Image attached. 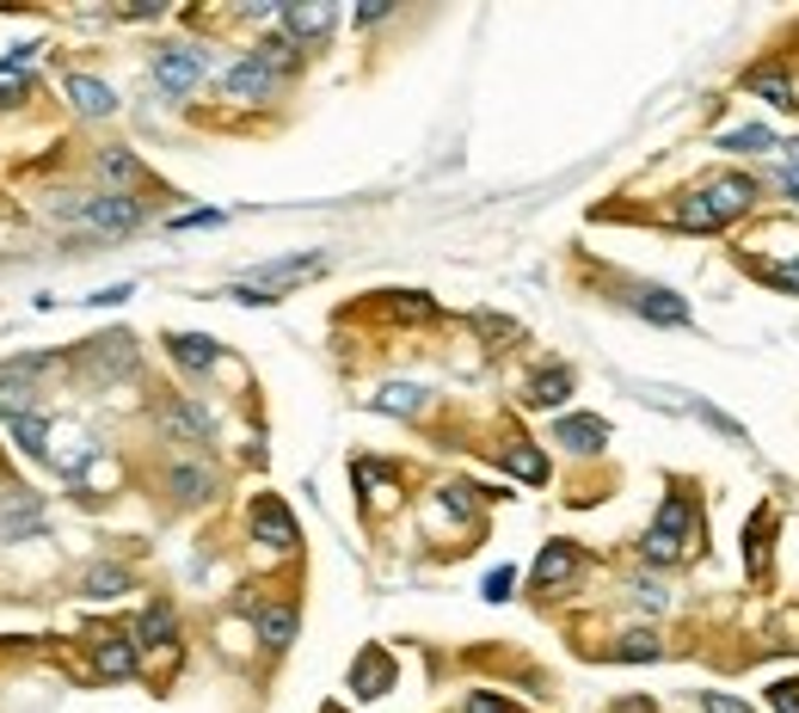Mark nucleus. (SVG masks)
I'll return each instance as SVG.
<instances>
[{
	"instance_id": "obj_1",
	"label": "nucleus",
	"mask_w": 799,
	"mask_h": 713,
	"mask_svg": "<svg viewBox=\"0 0 799 713\" xmlns=\"http://www.w3.org/2000/svg\"><path fill=\"white\" fill-rule=\"evenodd\" d=\"M751 197H756L751 179H714V185H701L695 197L676 203V228H689V234L726 228V222H732L738 210H751Z\"/></svg>"
},
{
	"instance_id": "obj_2",
	"label": "nucleus",
	"mask_w": 799,
	"mask_h": 713,
	"mask_svg": "<svg viewBox=\"0 0 799 713\" xmlns=\"http://www.w3.org/2000/svg\"><path fill=\"white\" fill-rule=\"evenodd\" d=\"M695 529V511H689V498H664L659 505V523L646 529V547L640 554L652 559V566H671L676 554H683V535Z\"/></svg>"
},
{
	"instance_id": "obj_3",
	"label": "nucleus",
	"mask_w": 799,
	"mask_h": 713,
	"mask_svg": "<svg viewBox=\"0 0 799 713\" xmlns=\"http://www.w3.org/2000/svg\"><path fill=\"white\" fill-rule=\"evenodd\" d=\"M62 216L68 222H87V228H99V234H129L141 222V203L136 197H80V203H62Z\"/></svg>"
},
{
	"instance_id": "obj_4",
	"label": "nucleus",
	"mask_w": 799,
	"mask_h": 713,
	"mask_svg": "<svg viewBox=\"0 0 799 713\" xmlns=\"http://www.w3.org/2000/svg\"><path fill=\"white\" fill-rule=\"evenodd\" d=\"M327 271V252H301V259H271V264H259L252 271V290H289V283H308V278H320Z\"/></svg>"
},
{
	"instance_id": "obj_5",
	"label": "nucleus",
	"mask_w": 799,
	"mask_h": 713,
	"mask_svg": "<svg viewBox=\"0 0 799 713\" xmlns=\"http://www.w3.org/2000/svg\"><path fill=\"white\" fill-rule=\"evenodd\" d=\"M87 370L105 382V375H124L136 370V339H124V332H105V339H87V356H80Z\"/></svg>"
},
{
	"instance_id": "obj_6",
	"label": "nucleus",
	"mask_w": 799,
	"mask_h": 713,
	"mask_svg": "<svg viewBox=\"0 0 799 713\" xmlns=\"http://www.w3.org/2000/svg\"><path fill=\"white\" fill-rule=\"evenodd\" d=\"M155 80L167 87L173 99H185L197 80H204V56L197 49H160V63H155Z\"/></svg>"
},
{
	"instance_id": "obj_7",
	"label": "nucleus",
	"mask_w": 799,
	"mask_h": 713,
	"mask_svg": "<svg viewBox=\"0 0 799 713\" xmlns=\"http://www.w3.org/2000/svg\"><path fill=\"white\" fill-rule=\"evenodd\" d=\"M160 431H167V437H179V443H209V437H216V419H209L204 406L173 400L167 412H160Z\"/></svg>"
},
{
	"instance_id": "obj_8",
	"label": "nucleus",
	"mask_w": 799,
	"mask_h": 713,
	"mask_svg": "<svg viewBox=\"0 0 799 713\" xmlns=\"http://www.w3.org/2000/svg\"><path fill=\"white\" fill-rule=\"evenodd\" d=\"M252 535L265 547H296V517L283 511V498H259L252 505Z\"/></svg>"
},
{
	"instance_id": "obj_9",
	"label": "nucleus",
	"mask_w": 799,
	"mask_h": 713,
	"mask_svg": "<svg viewBox=\"0 0 799 713\" xmlns=\"http://www.w3.org/2000/svg\"><path fill=\"white\" fill-rule=\"evenodd\" d=\"M221 87H228L235 99H271V93H277V75H271L259 56H247V63H235L228 75H221Z\"/></svg>"
},
{
	"instance_id": "obj_10",
	"label": "nucleus",
	"mask_w": 799,
	"mask_h": 713,
	"mask_svg": "<svg viewBox=\"0 0 799 713\" xmlns=\"http://www.w3.org/2000/svg\"><path fill=\"white\" fill-rule=\"evenodd\" d=\"M62 93L75 99L80 117H111V111H117V93H111L105 80H93V75H68V80H62Z\"/></svg>"
},
{
	"instance_id": "obj_11",
	"label": "nucleus",
	"mask_w": 799,
	"mask_h": 713,
	"mask_svg": "<svg viewBox=\"0 0 799 713\" xmlns=\"http://www.w3.org/2000/svg\"><path fill=\"white\" fill-rule=\"evenodd\" d=\"M167 351H173V363H179V370H191V375L216 370V356H221L209 332H173V339H167Z\"/></svg>"
},
{
	"instance_id": "obj_12",
	"label": "nucleus",
	"mask_w": 799,
	"mask_h": 713,
	"mask_svg": "<svg viewBox=\"0 0 799 713\" xmlns=\"http://www.w3.org/2000/svg\"><path fill=\"white\" fill-rule=\"evenodd\" d=\"M351 689H357L363 701L388 695V689H393V665H388V652H376V646L363 652V658H357V670H351Z\"/></svg>"
},
{
	"instance_id": "obj_13",
	"label": "nucleus",
	"mask_w": 799,
	"mask_h": 713,
	"mask_svg": "<svg viewBox=\"0 0 799 713\" xmlns=\"http://www.w3.org/2000/svg\"><path fill=\"white\" fill-rule=\"evenodd\" d=\"M579 573V547H566V542H548L541 547V559H535V590H553L566 585V578Z\"/></svg>"
},
{
	"instance_id": "obj_14",
	"label": "nucleus",
	"mask_w": 799,
	"mask_h": 713,
	"mask_svg": "<svg viewBox=\"0 0 799 713\" xmlns=\"http://www.w3.org/2000/svg\"><path fill=\"white\" fill-rule=\"evenodd\" d=\"M634 314H646V320H659V326H689V302L671 290H640L634 295Z\"/></svg>"
},
{
	"instance_id": "obj_15",
	"label": "nucleus",
	"mask_w": 799,
	"mask_h": 713,
	"mask_svg": "<svg viewBox=\"0 0 799 713\" xmlns=\"http://www.w3.org/2000/svg\"><path fill=\"white\" fill-rule=\"evenodd\" d=\"M566 443V450H579V455H596L603 443H609V425L591 419V412H579V419H560V431H553Z\"/></svg>"
},
{
	"instance_id": "obj_16",
	"label": "nucleus",
	"mask_w": 799,
	"mask_h": 713,
	"mask_svg": "<svg viewBox=\"0 0 799 713\" xmlns=\"http://www.w3.org/2000/svg\"><path fill=\"white\" fill-rule=\"evenodd\" d=\"M167 493H173L179 505H204V498L216 493V480H209V467H197V462H179L173 474H167Z\"/></svg>"
},
{
	"instance_id": "obj_17",
	"label": "nucleus",
	"mask_w": 799,
	"mask_h": 713,
	"mask_svg": "<svg viewBox=\"0 0 799 713\" xmlns=\"http://www.w3.org/2000/svg\"><path fill=\"white\" fill-rule=\"evenodd\" d=\"M566 394H572V370L548 363V370H535V375H529V388H523V400H529V406H560Z\"/></svg>"
},
{
	"instance_id": "obj_18",
	"label": "nucleus",
	"mask_w": 799,
	"mask_h": 713,
	"mask_svg": "<svg viewBox=\"0 0 799 713\" xmlns=\"http://www.w3.org/2000/svg\"><path fill=\"white\" fill-rule=\"evenodd\" d=\"M283 32L289 37H327L332 32V7L327 0H313V7H283Z\"/></svg>"
},
{
	"instance_id": "obj_19",
	"label": "nucleus",
	"mask_w": 799,
	"mask_h": 713,
	"mask_svg": "<svg viewBox=\"0 0 799 713\" xmlns=\"http://www.w3.org/2000/svg\"><path fill=\"white\" fill-rule=\"evenodd\" d=\"M99 670H105V677H129V670H136V640L105 634L99 640Z\"/></svg>"
},
{
	"instance_id": "obj_20",
	"label": "nucleus",
	"mask_w": 799,
	"mask_h": 713,
	"mask_svg": "<svg viewBox=\"0 0 799 713\" xmlns=\"http://www.w3.org/2000/svg\"><path fill=\"white\" fill-rule=\"evenodd\" d=\"M751 93L768 99V105H781V111L799 105V99H794V80H787L781 68H756V75H751Z\"/></svg>"
},
{
	"instance_id": "obj_21",
	"label": "nucleus",
	"mask_w": 799,
	"mask_h": 713,
	"mask_svg": "<svg viewBox=\"0 0 799 713\" xmlns=\"http://www.w3.org/2000/svg\"><path fill=\"white\" fill-rule=\"evenodd\" d=\"M259 634H265V646H289L296 640V609L289 603H271V609H259Z\"/></svg>"
},
{
	"instance_id": "obj_22",
	"label": "nucleus",
	"mask_w": 799,
	"mask_h": 713,
	"mask_svg": "<svg viewBox=\"0 0 799 713\" xmlns=\"http://www.w3.org/2000/svg\"><path fill=\"white\" fill-rule=\"evenodd\" d=\"M7 425H13V443L25 455H49V419L44 412H25V419H7Z\"/></svg>"
},
{
	"instance_id": "obj_23",
	"label": "nucleus",
	"mask_w": 799,
	"mask_h": 713,
	"mask_svg": "<svg viewBox=\"0 0 799 713\" xmlns=\"http://www.w3.org/2000/svg\"><path fill=\"white\" fill-rule=\"evenodd\" d=\"M167 640H173V609H167V603L141 609V621H136V646H167Z\"/></svg>"
},
{
	"instance_id": "obj_24",
	"label": "nucleus",
	"mask_w": 799,
	"mask_h": 713,
	"mask_svg": "<svg viewBox=\"0 0 799 713\" xmlns=\"http://www.w3.org/2000/svg\"><path fill=\"white\" fill-rule=\"evenodd\" d=\"M80 585H87V597H124L129 573H124V566H87V578H80Z\"/></svg>"
},
{
	"instance_id": "obj_25",
	"label": "nucleus",
	"mask_w": 799,
	"mask_h": 713,
	"mask_svg": "<svg viewBox=\"0 0 799 713\" xmlns=\"http://www.w3.org/2000/svg\"><path fill=\"white\" fill-rule=\"evenodd\" d=\"M720 148H732V155H763V148H775V136H768L763 124H744V129H726Z\"/></svg>"
},
{
	"instance_id": "obj_26",
	"label": "nucleus",
	"mask_w": 799,
	"mask_h": 713,
	"mask_svg": "<svg viewBox=\"0 0 799 713\" xmlns=\"http://www.w3.org/2000/svg\"><path fill=\"white\" fill-rule=\"evenodd\" d=\"M381 412H419L424 406V388H412V382H388V388L376 394Z\"/></svg>"
},
{
	"instance_id": "obj_27",
	"label": "nucleus",
	"mask_w": 799,
	"mask_h": 713,
	"mask_svg": "<svg viewBox=\"0 0 799 713\" xmlns=\"http://www.w3.org/2000/svg\"><path fill=\"white\" fill-rule=\"evenodd\" d=\"M99 172H105V179H117V185L141 179V167H136V155H129V148H105V155H99Z\"/></svg>"
},
{
	"instance_id": "obj_28",
	"label": "nucleus",
	"mask_w": 799,
	"mask_h": 713,
	"mask_svg": "<svg viewBox=\"0 0 799 713\" xmlns=\"http://www.w3.org/2000/svg\"><path fill=\"white\" fill-rule=\"evenodd\" d=\"M259 63H265L271 75H277V68H296V37H265V44H259Z\"/></svg>"
},
{
	"instance_id": "obj_29",
	"label": "nucleus",
	"mask_w": 799,
	"mask_h": 713,
	"mask_svg": "<svg viewBox=\"0 0 799 713\" xmlns=\"http://www.w3.org/2000/svg\"><path fill=\"white\" fill-rule=\"evenodd\" d=\"M511 474H517V480H548V455L541 450H511Z\"/></svg>"
},
{
	"instance_id": "obj_30",
	"label": "nucleus",
	"mask_w": 799,
	"mask_h": 713,
	"mask_svg": "<svg viewBox=\"0 0 799 713\" xmlns=\"http://www.w3.org/2000/svg\"><path fill=\"white\" fill-rule=\"evenodd\" d=\"M615 658H634V665H646V658H659V640L646 634V627H634V634L615 646Z\"/></svg>"
},
{
	"instance_id": "obj_31",
	"label": "nucleus",
	"mask_w": 799,
	"mask_h": 713,
	"mask_svg": "<svg viewBox=\"0 0 799 713\" xmlns=\"http://www.w3.org/2000/svg\"><path fill=\"white\" fill-rule=\"evenodd\" d=\"M511 585H517V573H511V566H499V573L487 578V603H504V597H511Z\"/></svg>"
},
{
	"instance_id": "obj_32",
	"label": "nucleus",
	"mask_w": 799,
	"mask_h": 713,
	"mask_svg": "<svg viewBox=\"0 0 799 713\" xmlns=\"http://www.w3.org/2000/svg\"><path fill=\"white\" fill-rule=\"evenodd\" d=\"M473 326H480L487 339H517V326H511V320H499V314H473Z\"/></svg>"
},
{
	"instance_id": "obj_33",
	"label": "nucleus",
	"mask_w": 799,
	"mask_h": 713,
	"mask_svg": "<svg viewBox=\"0 0 799 713\" xmlns=\"http://www.w3.org/2000/svg\"><path fill=\"white\" fill-rule=\"evenodd\" d=\"M768 283H781V290H799V259L794 264H763Z\"/></svg>"
},
{
	"instance_id": "obj_34",
	"label": "nucleus",
	"mask_w": 799,
	"mask_h": 713,
	"mask_svg": "<svg viewBox=\"0 0 799 713\" xmlns=\"http://www.w3.org/2000/svg\"><path fill=\"white\" fill-rule=\"evenodd\" d=\"M768 701H775V713H799V689H794V682H775Z\"/></svg>"
},
{
	"instance_id": "obj_35",
	"label": "nucleus",
	"mask_w": 799,
	"mask_h": 713,
	"mask_svg": "<svg viewBox=\"0 0 799 713\" xmlns=\"http://www.w3.org/2000/svg\"><path fill=\"white\" fill-rule=\"evenodd\" d=\"M701 708H707V713H751V708H744V701L720 695V689H707V695H701Z\"/></svg>"
},
{
	"instance_id": "obj_36",
	"label": "nucleus",
	"mask_w": 799,
	"mask_h": 713,
	"mask_svg": "<svg viewBox=\"0 0 799 713\" xmlns=\"http://www.w3.org/2000/svg\"><path fill=\"white\" fill-rule=\"evenodd\" d=\"M129 283H111V290H99V295H87V302H93V308H117V302H129Z\"/></svg>"
},
{
	"instance_id": "obj_37",
	"label": "nucleus",
	"mask_w": 799,
	"mask_h": 713,
	"mask_svg": "<svg viewBox=\"0 0 799 713\" xmlns=\"http://www.w3.org/2000/svg\"><path fill=\"white\" fill-rule=\"evenodd\" d=\"M461 713H511V708H504L499 695H487V689H473V695H468V708H461Z\"/></svg>"
},
{
	"instance_id": "obj_38",
	"label": "nucleus",
	"mask_w": 799,
	"mask_h": 713,
	"mask_svg": "<svg viewBox=\"0 0 799 713\" xmlns=\"http://www.w3.org/2000/svg\"><path fill=\"white\" fill-rule=\"evenodd\" d=\"M634 597H640V603H646V609H664V590H659V585H652V578H640V585H634Z\"/></svg>"
},
{
	"instance_id": "obj_39",
	"label": "nucleus",
	"mask_w": 799,
	"mask_h": 713,
	"mask_svg": "<svg viewBox=\"0 0 799 713\" xmlns=\"http://www.w3.org/2000/svg\"><path fill=\"white\" fill-rule=\"evenodd\" d=\"M357 486H388V467H376V462H357Z\"/></svg>"
},
{
	"instance_id": "obj_40",
	"label": "nucleus",
	"mask_w": 799,
	"mask_h": 713,
	"mask_svg": "<svg viewBox=\"0 0 799 713\" xmlns=\"http://www.w3.org/2000/svg\"><path fill=\"white\" fill-rule=\"evenodd\" d=\"M388 13H393L388 0H369V7H357V25H376V19H388Z\"/></svg>"
},
{
	"instance_id": "obj_41",
	"label": "nucleus",
	"mask_w": 799,
	"mask_h": 713,
	"mask_svg": "<svg viewBox=\"0 0 799 713\" xmlns=\"http://www.w3.org/2000/svg\"><path fill=\"white\" fill-rule=\"evenodd\" d=\"M400 314H412V320H424V314H437L424 295H400Z\"/></svg>"
},
{
	"instance_id": "obj_42",
	"label": "nucleus",
	"mask_w": 799,
	"mask_h": 713,
	"mask_svg": "<svg viewBox=\"0 0 799 713\" xmlns=\"http://www.w3.org/2000/svg\"><path fill=\"white\" fill-rule=\"evenodd\" d=\"M19 99H25V87H0V111H13Z\"/></svg>"
},
{
	"instance_id": "obj_43",
	"label": "nucleus",
	"mask_w": 799,
	"mask_h": 713,
	"mask_svg": "<svg viewBox=\"0 0 799 713\" xmlns=\"http://www.w3.org/2000/svg\"><path fill=\"white\" fill-rule=\"evenodd\" d=\"M787 155H794V172H799V142H787Z\"/></svg>"
}]
</instances>
